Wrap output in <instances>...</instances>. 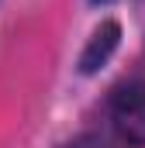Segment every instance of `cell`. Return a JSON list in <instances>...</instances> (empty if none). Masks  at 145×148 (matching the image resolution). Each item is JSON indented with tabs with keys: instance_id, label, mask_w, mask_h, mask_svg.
<instances>
[{
	"instance_id": "6da1fadb",
	"label": "cell",
	"mask_w": 145,
	"mask_h": 148,
	"mask_svg": "<svg viewBox=\"0 0 145 148\" xmlns=\"http://www.w3.org/2000/svg\"><path fill=\"white\" fill-rule=\"evenodd\" d=\"M110 121L128 145H145V83H121L110 97Z\"/></svg>"
},
{
	"instance_id": "277c9868",
	"label": "cell",
	"mask_w": 145,
	"mask_h": 148,
	"mask_svg": "<svg viewBox=\"0 0 145 148\" xmlns=\"http://www.w3.org/2000/svg\"><path fill=\"white\" fill-rule=\"evenodd\" d=\"M97 3H100V0H97Z\"/></svg>"
},
{
	"instance_id": "3957f363",
	"label": "cell",
	"mask_w": 145,
	"mask_h": 148,
	"mask_svg": "<svg viewBox=\"0 0 145 148\" xmlns=\"http://www.w3.org/2000/svg\"><path fill=\"white\" fill-rule=\"evenodd\" d=\"M66 148H110L104 138H97V134H83V138H76V141H69Z\"/></svg>"
},
{
	"instance_id": "7a4b0ae2",
	"label": "cell",
	"mask_w": 145,
	"mask_h": 148,
	"mask_svg": "<svg viewBox=\"0 0 145 148\" xmlns=\"http://www.w3.org/2000/svg\"><path fill=\"white\" fill-rule=\"evenodd\" d=\"M117 38H121L117 21H104V24L93 31V38L86 41V48H83V55H79V69H83V73H97V69L110 59V52L117 48Z\"/></svg>"
}]
</instances>
